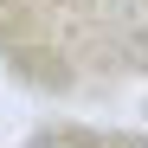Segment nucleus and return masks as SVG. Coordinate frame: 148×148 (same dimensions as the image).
Wrapping results in <instances>:
<instances>
[{"label": "nucleus", "mask_w": 148, "mask_h": 148, "mask_svg": "<svg viewBox=\"0 0 148 148\" xmlns=\"http://www.w3.org/2000/svg\"><path fill=\"white\" fill-rule=\"evenodd\" d=\"M110 148H148V135H122V142H110Z\"/></svg>", "instance_id": "2"}, {"label": "nucleus", "mask_w": 148, "mask_h": 148, "mask_svg": "<svg viewBox=\"0 0 148 148\" xmlns=\"http://www.w3.org/2000/svg\"><path fill=\"white\" fill-rule=\"evenodd\" d=\"M26 148H103L97 135H84V129H39Z\"/></svg>", "instance_id": "1"}]
</instances>
